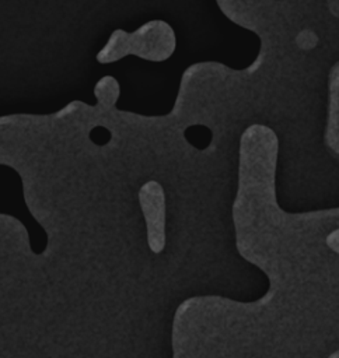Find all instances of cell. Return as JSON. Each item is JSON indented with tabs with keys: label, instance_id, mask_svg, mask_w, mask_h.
Listing matches in <instances>:
<instances>
[{
	"label": "cell",
	"instance_id": "3957f363",
	"mask_svg": "<svg viewBox=\"0 0 339 358\" xmlns=\"http://www.w3.org/2000/svg\"><path fill=\"white\" fill-rule=\"evenodd\" d=\"M129 53V32H125L123 29H115L111 34L108 42L98 52L97 60L99 63H112L125 57Z\"/></svg>",
	"mask_w": 339,
	"mask_h": 358
},
{
	"label": "cell",
	"instance_id": "5b68a950",
	"mask_svg": "<svg viewBox=\"0 0 339 358\" xmlns=\"http://www.w3.org/2000/svg\"><path fill=\"white\" fill-rule=\"evenodd\" d=\"M326 245L336 253H339V228L332 231L328 236H326Z\"/></svg>",
	"mask_w": 339,
	"mask_h": 358
},
{
	"label": "cell",
	"instance_id": "7a4b0ae2",
	"mask_svg": "<svg viewBox=\"0 0 339 358\" xmlns=\"http://www.w3.org/2000/svg\"><path fill=\"white\" fill-rule=\"evenodd\" d=\"M139 203L147 227V243L154 253L165 246V196L155 180L146 182L139 190Z\"/></svg>",
	"mask_w": 339,
	"mask_h": 358
},
{
	"label": "cell",
	"instance_id": "6da1fadb",
	"mask_svg": "<svg viewBox=\"0 0 339 358\" xmlns=\"http://www.w3.org/2000/svg\"><path fill=\"white\" fill-rule=\"evenodd\" d=\"M175 45V32L162 20L147 21L129 34L130 53L151 62L167 60L174 53Z\"/></svg>",
	"mask_w": 339,
	"mask_h": 358
},
{
	"label": "cell",
	"instance_id": "277c9868",
	"mask_svg": "<svg viewBox=\"0 0 339 358\" xmlns=\"http://www.w3.org/2000/svg\"><path fill=\"white\" fill-rule=\"evenodd\" d=\"M119 92V83L112 76L101 77L94 87V95L97 101L108 108L116 102Z\"/></svg>",
	"mask_w": 339,
	"mask_h": 358
}]
</instances>
